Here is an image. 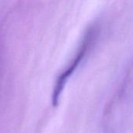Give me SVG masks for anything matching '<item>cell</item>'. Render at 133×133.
<instances>
[{
  "mask_svg": "<svg viewBox=\"0 0 133 133\" xmlns=\"http://www.w3.org/2000/svg\"><path fill=\"white\" fill-rule=\"evenodd\" d=\"M94 31H95L94 30L90 29L87 32V34L85 36L84 40L81 44V47L78 51V54L76 55V57L74 58L72 63L69 65V67L58 76V78L56 81V83H55V86L54 88L53 95H52V104L55 107L57 106L59 102V98L63 91L65 83H67L69 77L73 74L75 70L77 69L79 65L81 63L82 60L85 57V55L89 49V47L91 45V44L93 42V39L94 37V33H95Z\"/></svg>",
  "mask_w": 133,
  "mask_h": 133,
  "instance_id": "obj_1",
  "label": "cell"
}]
</instances>
